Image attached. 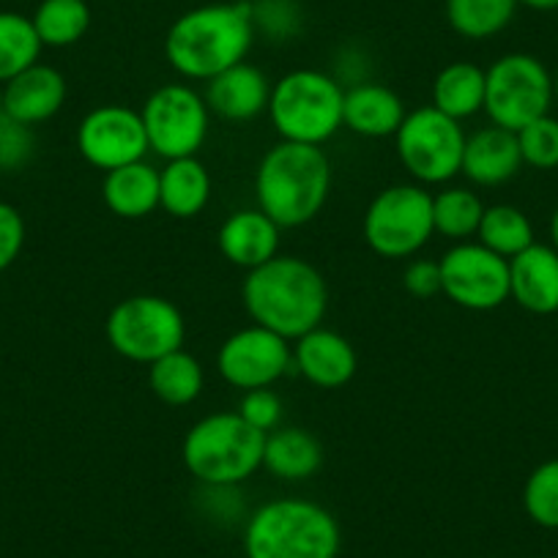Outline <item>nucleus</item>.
Masks as SVG:
<instances>
[{"label": "nucleus", "instance_id": "40", "mask_svg": "<svg viewBox=\"0 0 558 558\" xmlns=\"http://www.w3.org/2000/svg\"><path fill=\"white\" fill-rule=\"evenodd\" d=\"M0 112H7V88L0 83Z\"/></svg>", "mask_w": 558, "mask_h": 558}, {"label": "nucleus", "instance_id": "38", "mask_svg": "<svg viewBox=\"0 0 558 558\" xmlns=\"http://www.w3.org/2000/svg\"><path fill=\"white\" fill-rule=\"evenodd\" d=\"M518 3L536 9V12H553V9H558V0H518Z\"/></svg>", "mask_w": 558, "mask_h": 558}, {"label": "nucleus", "instance_id": "9", "mask_svg": "<svg viewBox=\"0 0 558 558\" xmlns=\"http://www.w3.org/2000/svg\"><path fill=\"white\" fill-rule=\"evenodd\" d=\"M436 233L433 195L418 184H397L378 192L364 214V241L389 260L416 255Z\"/></svg>", "mask_w": 558, "mask_h": 558}, {"label": "nucleus", "instance_id": "26", "mask_svg": "<svg viewBox=\"0 0 558 558\" xmlns=\"http://www.w3.org/2000/svg\"><path fill=\"white\" fill-rule=\"evenodd\" d=\"M148 386L168 405H190L206 386L203 364L184 348L148 364Z\"/></svg>", "mask_w": 558, "mask_h": 558}, {"label": "nucleus", "instance_id": "8", "mask_svg": "<svg viewBox=\"0 0 558 558\" xmlns=\"http://www.w3.org/2000/svg\"><path fill=\"white\" fill-rule=\"evenodd\" d=\"M556 90L553 77L539 58L529 52H509L485 69V107L493 126L520 132L536 118L550 112Z\"/></svg>", "mask_w": 558, "mask_h": 558}, {"label": "nucleus", "instance_id": "32", "mask_svg": "<svg viewBox=\"0 0 558 558\" xmlns=\"http://www.w3.org/2000/svg\"><path fill=\"white\" fill-rule=\"evenodd\" d=\"M525 514L542 529H558V460L536 465L523 487Z\"/></svg>", "mask_w": 558, "mask_h": 558}, {"label": "nucleus", "instance_id": "5", "mask_svg": "<svg viewBox=\"0 0 558 558\" xmlns=\"http://www.w3.org/2000/svg\"><path fill=\"white\" fill-rule=\"evenodd\" d=\"M263 444L266 433L246 425L239 411H219L190 427L181 460L201 485L239 487L263 469Z\"/></svg>", "mask_w": 558, "mask_h": 558}, {"label": "nucleus", "instance_id": "35", "mask_svg": "<svg viewBox=\"0 0 558 558\" xmlns=\"http://www.w3.org/2000/svg\"><path fill=\"white\" fill-rule=\"evenodd\" d=\"M239 416L244 418L246 425L255 427V430L271 433L277 430L279 418H282V400H279V395L274 389L244 391Z\"/></svg>", "mask_w": 558, "mask_h": 558}, {"label": "nucleus", "instance_id": "19", "mask_svg": "<svg viewBox=\"0 0 558 558\" xmlns=\"http://www.w3.org/2000/svg\"><path fill=\"white\" fill-rule=\"evenodd\" d=\"M279 233L282 228L268 214L260 208H244L230 214L219 228V252L228 263L252 271L279 255Z\"/></svg>", "mask_w": 558, "mask_h": 558}, {"label": "nucleus", "instance_id": "30", "mask_svg": "<svg viewBox=\"0 0 558 558\" xmlns=\"http://www.w3.org/2000/svg\"><path fill=\"white\" fill-rule=\"evenodd\" d=\"M480 244H485L487 250H493L501 257H514L523 250H529L534 244V228H531V219L525 217L520 208L514 206H490L482 214L480 230Z\"/></svg>", "mask_w": 558, "mask_h": 558}, {"label": "nucleus", "instance_id": "2", "mask_svg": "<svg viewBox=\"0 0 558 558\" xmlns=\"http://www.w3.org/2000/svg\"><path fill=\"white\" fill-rule=\"evenodd\" d=\"M255 41L250 3H208L181 14L168 31L165 56L186 80L208 83L246 58Z\"/></svg>", "mask_w": 558, "mask_h": 558}, {"label": "nucleus", "instance_id": "6", "mask_svg": "<svg viewBox=\"0 0 558 558\" xmlns=\"http://www.w3.org/2000/svg\"><path fill=\"white\" fill-rule=\"evenodd\" d=\"M345 88L318 69H296L271 85L268 118L286 143L320 146L342 129Z\"/></svg>", "mask_w": 558, "mask_h": 558}, {"label": "nucleus", "instance_id": "21", "mask_svg": "<svg viewBox=\"0 0 558 558\" xmlns=\"http://www.w3.org/2000/svg\"><path fill=\"white\" fill-rule=\"evenodd\" d=\"M7 112L17 121L36 126L58 116L66 101V80L56 66L34 63L7 85Z\"/></svg>", "mask_w": 558, "mask_h": 558}, {"label": "nucleus", "instance_id": "27", "mask_svg": "<svg viewBox=\"0 0 558 558\" xmlns=\"http://www.w3.org/2000/svg\"><path fill=\"white\" fill-rule=\"evenodd\" d=\"M31 20L45 47H72L88 34L90 9L85 0H41Z\"/></svg>", "mask_w": 558, "mask_h": 558}, {"label": "nucleus", "instance_id": "12", "mask_svg": "<svg viewBox=\"0 0 558 558\" xmlns=\"http://www.w3.org/2000/svg\"><path fill=\"white\" fill-rule=\"evenodd\" d=\"M441 293L471 313H490L509 299V260L480 241H460L444 252Z\"/></svg>", "mask_w": 558, "mask_h": 558}, {"label": "nucleus", "instance_id": "36", "mask_svg": "<svg viewBox=\"0 0 558 558\" xmlns=\"http://www.w3.org/2000/svg\"><path fill=\"white\" fill-rule=\"evenodd\" d=\"M25 246V219L12 203L0 201V271L14 266Z\"/></svg>", "mask_w": 558, "mask_h": 558}, {"label": "nucleus", "instance_id": "28", "mask_svg": "<svg viewBox=\"0 0 558 558\" xmlns=\"http://www.w3.org/2000/svg\"><path fill=\"white\" fill-rule=\"evenodd\" d=\"M518 0H447V20L463 39H490L514 17Z\"/></svg>", "mask_w": 558, "mask_h": 558}, {"label": "nucleus", "instance_id": "7", "mask_svg": "<svg viewBox=\"0 0 558 558\" xmlns=\"http://www.w3.org/2000/svg\"><path fill=\"white\" fill-rule=\"evenodd\" d=\"M107 340L118 356L137 364H154L157 359L184 348L186 324L181 310L170 299L129 296L107 315Z\"/></svg>", "mask_w": 558, "mask_h": 558}, {"label": "nucleus", "instance_id": "22", "mask_svg": "<svg viewBox=\"0 0 558 558\" xmlns=\"http://www.w3.org/2000/svg\"><path fill=\"white\" fill-rule=\"evenodd\" d=\"M324 465V447L318 438L302 427H277L266 433L263 469L286 482H304Z\"/></svg>", "mask_w": 558, "mask_h": 558}, {"label": "nucleus", "instance_id": "29", "mask_svg": "<svg viewBox=\"0 0 558 558\" xmlns=\"http://www.w3.org/2000/svg\"><path fill=\"white\" fill-rule=\"evenodd\" d=\"M41 39L34 20L17 12H0V83L17 77L20 72L39 63Z\"/></svg>", "mask_w": 558, "mask_h": 558}, {"label": "nucleus", "instance_id": "16", "mask_svg": "<svg viewBox=\"0 0 558 558\" xmlns=\"http://www.w3.org/2000/svg\"><path fill=\"white\" fill-rule=\"evenodd\" d=\"M203 99H206L208 110L214 116L225 118V121L244 123L268 110L271 83H268L260 69L241 61L235 66L225 69L214 80H208Z\"/></svg>", "mask_w": 558, "mask_h": 558}, {"label": "nucleus", "instance_id": "25", "mask_svg": "<svg viewBox=\"0 0 558 558\" xmlns=\"http://www.w3.org/2000/svg\"><path fill=\"white\" fill-rule=\"evenodd\" d=\"M433 107L463 121L485 107V69L471 61H454L438 72L433 83Z\"/></svg>", "mask_w": 558, "mask_h": 558}, {"label": "nucleus", "instance_id": "23", "mask_svg": "<svg viewBox=\"0 0 558 558\" xmlns=\"http://www.w3.org/2000/svg\"><path fill=\"white\" fill-rule=\"evenodd\" d=\"M105 206L121 219H143L159 208V170L146 159L105 173Z\"/></svg>", "mask_w": 558, "mask_h": 558}, {"label": "nucleus", "instance_id": "39", "mask_svg": "<svg viewBox=\"0 0 558 558\" xmlns=\"http://www.w3.org/2000/svg\"><path fill=\"white\" fill-rule=\"evenodd\" d=\"M550 241H553V250L558 252V208L553 211V219H550Z\"/></svg>", "mask_w": 558, "mask_h": 558}, {"label": "nucleus", "instance_id": "13", "mask_svg": "<svg viewBox=\"0 0 558 558\" xmlns=\"http://www.w3.org/2000/svg\"><path fill=\"white\" fill-rule=\"evenodd\" d=\"M77 151L90 168L105 173L146 159L151 148L140 110L126 105L94 107L77 126Z\"/></svg>", "mask_w": 558, "mask_h": 558}, {"label": "nucleus", "instance_id": "10", "mask_svg": "<svg viewBox=\"0 0 558 558\" xmlns=\"http://www.w3.org/2000/svg\"><path fill=\"white\" fill-rule=\"evenodd\" d=\"M397 157L418 184H449L463 170L465 132L433 105L416 107L395 134Z\"/></svg>", "mask_w": 558, "mask_h": 558}, {"label": "nucleus", "instance_id": "18", "mask_svg": "<svg viewBox=\"0 0 558 558\" xmlns=\"http://www.w3.org/2000/svg\"><path fill=\"white\" fill-rule=\"evenodd\" d=\"M523 168L518 132L501 126H485L465 137L463 170L460 173L476 186H501Z\"/></svg>", "mask_w": 558, "mask_h": 558}, {"label": "nucleus", "instance_id": "24", "mask_svg": "<svg viewBox=\"0 0 558 558\" xmlns=\"http://www.w3.org/2000/svg\"><path fill=\"white\" fill-rule=\"evenodd\" d=\"M214 181L197 157L170 159L159 170V206L175 219H192L211 201Z\"/></svg>", "mask_w": 558, "mask_h": 558}, {"label": "nucleus", "instance_id": "34", "mask_svg": "<svg viewBox=\"0 0 558 558\" xmlns=\"http://www.w3.org/2000/svg\"><path fill=\"white\" fill-rule=\"evenodd\" d=\"M36 154L34 126L0 112V173H17L28 168Z\"/></svg>", "mask_w": 558, "mask_h": 558}, {"label": "nucleus", "instance_id": "14", "mask_svg": "<svg viewBox=\"0 0 558 558\" xmlns=\"http://www.w3.org/2000/svg\"><path fill=\"white\" fill-rule=\"evenodd\" d=\"M293 367V345L263 326L230 335L217 353V369L233 389H271Z\"/></svg>", "mask_w": 558, "mask_h": 558}, {"label": "nucleus", "instance_id": "1", "mask_svg": "<svg viewBox=\"0 0 558 558\" xmlns=\"http://www.w3.org/2000/svg\"><path fill=\"white\" fill-rule=\"evenodd\" d=\"M241 299L257 326L286 337L288 342L318 329L329 310L324 274L293 255H277L246 271Z\"/></svg>", "mask_w": 558, "mask_h": 558}, {"label": "nucleus", "instance_id": "17", "mask_svg": "<svg viewBox=\"0 0 558 558\" xmlns=\"http://www.w3.org/2000/svg\"><path fill=\"white\" fill-rule=\"evenodd\" d=\"M509 299L534 315L558 313V252L531 244L509 257Z\"/></svg>", "mask_w": 558, "mask_h": 558}, {"label": "nucleus", "instance_id": "3", "mask_svg": "<svg viewBox=\"0 0 558 558\" xmlns=\"http://www.w3.org/2000/svg\"><path fill=\"white\" fill-rule=\"evenodd\" d=\"M331 192V162L320 146L277 143L255 173L257 208L279 228H302L324 211Z\"/></svg>", "mask_w": 558, "mask_h": 558}, {"label": "nucleus", "instance_id": "4", "mask_svg": "<svg viewBox=\"0 0 558 558\" xmlns=\"http://www.w3.org/2000/svg\"><path fill=\"white\" fill-rule=\"evenodd\" d=\"M340 547L337 518L310 498H274L244 525L246 558H337Z\"/></svg>", "mask_w": 558, "mask_h": 558}, {"label": "nucleus", "instance_id": "15", "mask_svg": "<svg viewBox=\"0 0 558 558\" xmlns=\"http://www.w3.org/2000/svg\"><path fill=\"white\" fill-rule=\"evenodd\" d=\"M293 367L318 389H340L356 375L359 359L345 337L318 326L293 342Z\"/></svg>", "mask_w": 558, "mask_h": 558}, {"label": "nucleus", "instance_id": "11", "mask_svg": "<svg viewBox=\"0 0 558 558\" xmlns=\"http://www.w3.org/2000/svg\"><path fill=\"white\" fill-rule=\"evenodd\" d=\"M140 118L146 126L148 148L170 162V159L197 157L208 137L211 110L195 88L170 83L148 96Z\"/></svg>", "mask_w": 558, "mask_h": 558}, {"label": "nucleus", "instance_id": "33", "mask_svg": "<svg viewBox=\"0 0 558 558\" xmlns=\"http://www.w3.org/2000/svg\"><path fill=\"white\" fill-rule=\"evenodd\" d=\"M518 143L523 165L536 170L558 168V121L550 112L520 129Z\"/></svg>", "mask_w": 558, "mask_h": 558}, {"label": "nucleus", "instance_id": "31", "mask_svg": "<svg viewBox=\"0 0 558 558\" xmlns=\"http://www.w3.org/2000/svg\"><path fill=\"white\" fill-rule=\"evenodd\" d=\"M482 214H485V206L476 197V192L465 190V186H449V190L438 192L433 197V225H436V233L444 235V239L458 241V244L476 235Z\"/></svg>", "mask_w": 558, "mask_h": 558}, {"label": "nucleus", "instance_id": "37", "mask_svg": "<svg viewBox=\"0 0 558 558\" xmlns=\"http://www.w3.org/2000/svg\"><path fill=\"white\" fill-rule=\"evenodd\" d=\"M402 286L411 296L433 299L441 293V268L438 260H411L405 274H402Z\"/></svg>", "mask_w": 558, "mask_h": 558}, {"label": "nucleus", "instance_id": "20", "mask_svg": "<svg viewBox=\"0 0 558 558\" xmlns=\"http://www.w3.org/2000/svg\"><path fill=\"white\" fill-rule=\"evenodd\" d=\"M405 116V105L389 85L364 80V83H353L345 88L342 126L351 129L353 134H362L369 140L395 137Z\"/></svg>", "mask_w": 558, "mask_h": 558}, {"label": "nucleus", "instance_id": "41", "mask_svg": "<svg viewBox=\"0 0 558 558\" xmlns=\"http://www.w3.org/2000/svg\"><path fill=\"white\" fill-rule=\"evenodd\" d=\"M553 90H556V99H558V72H556V77H553Z\"/></svg>", "mask_w": 558, "mask_h": 558}]
</instances>
